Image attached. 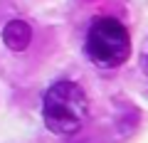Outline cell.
Masks as SVG:
<instances>
[{
  "label": "cell",
  "mask_w": 148,
  "mask_h": 143,
  "mask_svg": "<svg viewBox=\"0 0 148 143\" xmlns=\"http://www.w3.org/2000/svg\"><path fill=\"white\" fill-rule=\"evenodd\" d=\"M89 118V99L77 81H54L42 99V121L54 136H74Z\"/></svg>",
  "instance_id": "1"
},
{
  "label": "cell",
  "mask_w": 148,
  "mask_h": 143,
  "mask_svg": "<svg viewBox=\"0 0 148 143\" xmlns=\"http://www.w3.org/2000/svg\"><path fill=\"white\" fill-rule=\"evenodd\" d=\"M84 54L99 69H119L131 54V35L119 17H96L86 30Z\"/></svg>",
  "instance_id": "2"
},
{
  "label": "cell",
  "mask_w": 148,
  "mask_h": 143,
  "mask_svg": "<svg viewBox=\"0 0 148 143\" xmlns=\"http://www.w3.org/2000/svg\"><path fill=\"white\" fill-rule=\"evenodd\" d=\"M32 42V27L25 20H10L3 27V44L12 52H25Z\"/></svg>",
  "instance_id": "3"
}]
</instances>
